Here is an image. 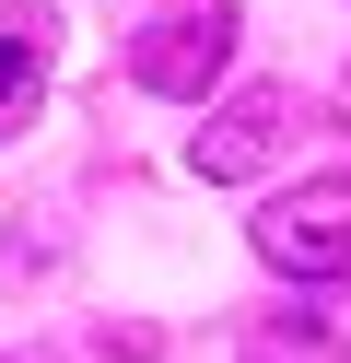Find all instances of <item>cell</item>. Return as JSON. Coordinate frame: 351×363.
Masks as SVG:
<instances>
[{
  "instance_id": "obj_5",
  "label": "cell",
  "mask_w": 351,
  "mask_h": 363,
  "mask_svg": "<svg viewBox=\"0 0 351 363\" xmlns=\"http://www.w3.org/2000/svg\"><path fill=\"white\" fill-rule=\"evenodd\" d=\"M234 363H340V328L328 316H257L234 340Z\"/></svg>"
},
{
  "instance_id": "obj_6",
  "label": "cell",
  "mask_w": 351,
  "mask_h": 363,
  "mask_svg": "<svg viewBox=\"0 0 351 363\" xmlns=\"http://www.w3.org/2000/svg\"><path fill=\"white\" fill-rule=\"evenodd\" d=\"M0 363H12V352H0Z\"/></svg>"
},
{
  "instance_id": "obj_3",
  "label": "cell",
  "mask_w": 351,
  "mask_h": 363,
  "mask_svg": "<svg viewBox=\"0 0 351 363\" xmlns=\"http://www.w3.org/2000/svg\"><path fill=\"white\" fill-rule=\"evenodd\" d=\"M234 0H199V12H152L129 35V82L140 94H176V106H223V71H234Z\"/></svg>"
},
{
  "instance_id": "obj_2",
  "label": "cell",
  "mask_w": 351,
  "mask_h": 363,
  "mask_svg": "<svg viewBox=\"0 0 351 363\" xmlns=\"http://www.w3.org/2000/svg\"><path fill=\"white\" fill-rule=\"evenodd\" d=\"M316 129V106H304V82H234L223 106H211L199 129H187V164L211 176V188H246V176H269L281 152Z\"/></svg>"
},
{
  "instance_id": "obj_1",
  "label": "cell",
  "mask_w": 351,
  "mask_h": 363,
  "mask_svg": "<svg viewBox=\"0 0 351 363\" xmlns=\"http://www.w3.org/2000/svg\"><path fill=\"white\" fill-rule=\"evenodd\" d=\"M246 246H257V258L281 269V281H304V293L351 281V164L304 176V188H281V199H257Z\"/></svg>"
},
{
  "instance_id": "obj_4",
  "label": "cell",
  "mask_w": 351,
  "mask_h": 363,
  "mask_svg": "<svg viewBox=\"0 0 351 363\" xmlns=\"http://www.w3.org/2000/svg\"><path fill=\"white\" fill-rule=\"evenodd\" d=\"M59 71V0H0V141H23Z\"/></svg>"
}]
</instances>
